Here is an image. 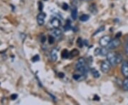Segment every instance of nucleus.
<instances>
[{
	"mask_svg": "<svg viewBox=\"0 0 128 105\" xmlns=\"http://www.w3.org/2000/svg\"><path fill=\"white\" fill-rule=\"evenodd\" d=\"M76 69L79 72L82 73V74L87 73L88 68L87 65H86V61L85 58H80L78 60V61L76 62Z\"/></svg>",
	"mask_w": 128,
	"mask_h": 105,
	"instance_id": "f257e3e1",
	"label": "nucleus"
},
{
	"mask_svg": "<svg viewBox=\"0 0 128 105\" xmlns=\"http://www.w3.org/2000/svg\"><path fill=\"white\" fill-rule=\"evenodd\" d=\"M111 65L110 63L108 60H103L100 65V70L101 71L105 74H107L110 72V69H111Z\"/></svg>",
	"mask_w": 128,
	"mask_h": 105,
	"instance_id": "f03ea898",
	"label": "nucleus"
},
{
	"mask_svg": "<svg viewBox=\"0 0 128 105\" xmlns=\"http://www.w3.org/2000/svg\"><path fill=\"white\" fill-rule=\"evenodd\" d=\"M120 45H121V41L118 38H115L114 39L111 40L110 43L108 44V46H107V48L109 50H113V49L118 48Z\"/></svg>",
	"mask_w": 128,
	"mask_h": 105,
	"instance_id": "7ed1b4c3",
	"label": "nucleus"
},
{
	"mask_svg": "<svg viewBox=\"0 0 128 105\" xmlns=\"http://www.w3.org/2000/svg\"><path fill=\"white\" fill-rule=\"evenodd\" d=\"M111 37L109 36H104L101 38L99 41V44L100 45L101 47H107L108 44L110 43L111 41Z\"/></svg>",
	"mask_w": 128,
	"mask_h": 105,
	"instance_id": "20e7f679",
	"label": "nucleus"
},
{
	"mask_svg": "<svg viewBox=\"0 0 128 105\" xmlns=\"http://www.w3.org/2000/svg\"><path fill=\"white\" fill-rule=\"evenodd\" d=\"M116 53L113 52H109L107 55V60L112 65H115L116 64Z\"/></svg>",
	"mask_w": 128,
	"mask_h": 105,
	"instance_id": "39448f33",
	"label": "nucleus"
},
{
	"mask_svg": "<svg viewBox=\"0 0 128 105\" xmlns=\"http://www.w3.org/2000/svg\"><path fill=\"white\" fill-rule=\"evenodd\" d=\"M46 17V13H43V12H41L40 14H38L36 18V21L38 24L39 26H43L44 24V22H45V18Z\"/></svg>",
	"mask_w": 128,
	"mask_h": 105,
	"instance_id": "423d86ee",
	"label": "nucleus"
},
{
	"mask_svg": "<svg viewBox=\"0 0 128 105\" xmlns=\"http://www.w3.org/2000/svg\"><path fill=\"white\" fill-rule=\"evenodd\" d=\"M121 72L125 78H128V61L124 60L122 67H121Z\"/></svg>",
	"mask_w": 128,
	"mask_h": 105,
	"instance_id": "0eeeda50",
	"label": "nucleus"
},
{
	"mask_svg": "<svg viewBox=\"0 0 128 105\" xmlns=\"http://www.w3.org/2000/svg\"><path fill=\"white\" fill-rule=\"evenodd\" d=\"M50 25L54 28H58L61 25V22L59 18L55 17V18H52V20L50 21Z\"/></svg>",
	"mask_w": 128,
	"mask_h": 105,
	"instance_id": "6e6552de",
	"label": "nucleus"
},
{
	"mask_svg": "<svg viewBox=\"0 0 128 105\" xmlns=\"http://www.w3.org/2000/svg\"><path fill=\"white\" fill-rule=\"evenodd\" d=\"M61 34H62V32L59 28H54L51 31V35L54 36L55 38H59L61 36Z\"/></svg>",
	"mask_w": 128,
	"mask_h": 105,
	"instance_id": "1a4fd4ad",
	"label": "nucleus"
},
{
	"mask_svg": "<svg viewBox=\"0 0 128 105\" xmlns=\"http://www.w3.org/2000/svg\"><path fill=\"white\" fill-rule=\"evenodd\" d=\"M73 78L75 80H76V81H81L82 80H84L85 75H84V74H82V75H80V74H75V75H73Z\"/></svg>",
	"mask_w": 128,
	"mask_h": 105,
	"instance_id": "9d476101",
	"label": "nucleus"
},
{
	"mask_svg": "<svg viewBox=\"0 0 128 105\" xmlns=\"http://www.w3.org/2000/svg\"><path fill=\"white\" fill-rule=\"evenodd\" d=\"M50 58L53 61H56L58 59V55H57V50H56L55 48L50 51Z\"/></svg>",
	"mask_w": 128,
	"mask_h": 105,
	"instance_id": "9b49d317",
	"label": "nucleus"
},
{
	"mask_svg": "<svg viewBox=\"0 0 128 105\" xmlns=\"http://www.w3.org/2000/svg\"><path fill=\"white\" fill-rule=\"evenodd\" d=\"M71 17L73 18V20H76L77 17H78V9L76 7H74L72 9V11H71Z\"/></svg>",
	"mask_w": 128,
	"mask_h": 105,
	"instance_id": "f8f14e48",
	"label": "nucleus"
},
{
	"mask_svg": "<svg viewBox=\"0 0 128 105\" xmlns=\"http://www.w3.org/2000/svg\"><path fill=\"white\" fill-rule=\"evenodd\" d=\"M90 73H91L92 75L95 78H100V73L95 68H92L91 70H90Z\"/></svg>",
	"mask_w": 128,
	"mask_h": 105,
	"instance_id": "ddd939ff",
	"label": "nucleus"
},
{
	"mask_svg": "<svg viewBox=\"0 0 128 105\" xmlns=\"http://www.w3.org/2000/svg\"><path fill=\"white\" fill-rule=\"evenodd\" d=\"M109 53V49L108 48H105V47H102L100 48V55L102 56H107V55Z\"/></svg>",
	"mask_w": 128,
	"mask_h": 105,
	"instance_id": "4468645a",
	"label": "nucleus"
},
{
	"mask_svg": "<svg viewBox=\"0 0 128 105\" xmlns=\"http://www.w3.org/2000/svg\"><path fill=\"white\" fill-rule=\"evenodd\" d=\"M89 18H90V16H89V15H88V14H82V15H81V16H80L79 19H80V21L86 22V21H88Z\"/></svg>",
	"mask_w": 128,
	"mask_h": 105,
	"instance_id": "2eb2a0df",
	"label": "nucleus"
},
{
	"mask_svg": "<svg viewBox=\"0 0 128 105\" xmlns=\"http://www.w3.org/2000/svg\"><path fill=\"white\" fill-rule=\"evenodd\" d=\"M122 88L124 90L128 91V78H126L122 82Z\"/></svg>",
	"mask_w": 128,
	"mask_h": 105,
	"instance_id": "dca6fc26",
	"label": "nucleus"
},
{
	"mask_svg": "<svg viewBox=\"0 0 128 105\" xmlns=\"http://www.w3.org/2000/svg\"><path fill=\"white\" fill-rule=\"evenodd\" d=\"M123 61V58H122V56L121 54H117L116 55V64H120Z\"/></svg>",
	"mask_w": 128,
	"mask_h": 105,
	"instance_id": "f3484780",
	"label": "nucleus"
},
{
	"mask_svg": "<svg viewBox=\"0 0 128 105\" xmlns=\"http://www.w3.org/2000/svg\"><path fill=\"white\" fill-rule=\"evenodd\" d=\"M69 56H70V53H69V52L68 50H63V52H62V53H61V57H62L63 58H64V59H67L68 58H69Z\"/></svg>",
	"mask_w": 128,
	"mask_h": 105,
	"instance_id": "a211bd4d",
	"label": "nucleus"
},
{
	"mask_svg": "<svg viewBox=\"0 0 128 105\" xmlns=\"http://www.w3.org/2000/svg\"><path fill=\"white\" fill-rule=\"evenodd\" d=\"M105 30V26H100V27H99L97 30H96V31H95V33L92 34V36H94L95 35H97L98 33H99L100 32H102L103 31Z\"/></svg>",
	"mask_w": 128,
	"mask_h": 105,
	"instance_id": "6ab92c4d",
	"label": "nucleus"
},
{
	"mask_svg": "<svg viewBox=\"0 0 128 105\" xmlns=\"http://www.w3.org/2000/svg\"><path fill=\"white\" fill-rule=\"evenodd\" d=\"M89 10L91 12L92 14H96L97 13V9H96V6L95 4H92L90 7H89Z\"/></svg>",
	"mask_w": 128,
	"mask_h": 105,
	"instance_id": "aec40b11",
	"label": "nucleus"
},
{
	"mask_svg": "<svg viewBox=\"0 0 128 105\" xmlns=\"http://www.w3.org/2000/svg\"><path fill=\"white\" fill-rule=\"evenodd\" d=\"M79 54V51L78 50H76V49H74L71 51V53H70V56H73V57H76V56H77V55Z\"/></svg>",
	"mask_w": 128,
	"mask_h": 105,
	"instance_id": "412c9836",
	"label": "nucleus"
},
{
	"mask_svg": "<svg viewBox=\"0 0 128 105\" xmlns=\"http://www.w3.org/2000/svg\"><path fill=\"white\" fill-rule=\"evenodd\" d=\"M54 41H55V37L52 36V35L49 36V37H48V43L49 44H53L54 43Z\"/></svg>",
	"mask_w": 128,
	"mask_h": 105,
	"instance_id": "4be33fe9",
	"label": "nucleus"
},
{
	"mask_svg": "<svg viewBox=\"0 0 128 105\" xmlns=\"http://www.w3.org/2000/svg\"><path fill=\"white\" fill-rule=\"evenodd\" d=\"M70 28H71V26H70V21H68V23H66V26H64V30H65L66 31H69Z\"/></svg>",
	"mask_w": 128,
	"mask_h": 105,
	"instance_id": "5701e85b",
	"label": "nucleus"
},
{
	"mask_svg": "<svg viewBox=\"0 0 128 105\" xmlns=\"http://www.w3.org/2000/svg\"><path fill=\"white\" fill-rule=\"evenodd\" d=\"M77 44H78V46L80 47V48H82V46H83V41H82V39L80 38H78V41H77Z\"/></svg>",
	"mask_w": 128,
	"mask_h": 105,
	"instance_id": "b1692460",
	"label": "nucleus"
},
{
	"mask_svg": "<svg viewBox=\"0 0 128 105\" xmlns=\"http://www.w3.org/2000/svg\"><path fill=\"white\" fill-rule=\"evenodd\" d=\"M39 60V55H36L32 58V62H37Z\"/></svg>",
	"mask_w": 128,
	"mask_h": 105,
	"instance_id": "393cba45",
	"label": "nucleus"
},
{
	"mask_svg": "<svg viewBox=\"0 0 128 105\" xmlns=\"http://www.w3.org/2000/svg\"><path fill=\"white\" fill-rule=\"evenodd\" d=\"M62 8H63L64 10L66 11V10H68V5L66 3H64L63 5H62Z\"/></svg>",
	"mask_w": 128,
	"mask_h": 105,
	"instance_id": "a878e982",
	"label": "nucleus"
},
{
	"mask_svg": "<svg viewBox=\"0 0 128 105\" xmlns=\"http://www.w3.org/2000/svg\"><path fill=\"white\" fill-rule=\"evenodd\" d=\"M95 55H100V48H96V50H95Z\"/></svg>",
	"mask_w": 128,
	"mask_h": 105,
	"instance_id": "bb28decb",
	"label": "nucleus"
},
{
	"mask_svg": "<svg viewBox=\"0 0 128 105\" xmlns=\"http://www.w3.org/2000/svg\"><path fill=\"white\" fill-rule=\"evenodd\" d=\"M38 9H39L40 11H41L42 9H43V4H42L41 1H38Z\"/></svg>",
	"mask_w": 128,
	"mask_h": 105,
	"instance_id": "cd10ccee",
	"label": "nucleus"
},
{
	"mask_svg": "<svg viewBox=\"0 0 128 105\" xmlns=\"http://www.w3.org/2000/svg\"><path fill=\"white\" fill-rule=\"evenodd\" d=\"M17 97H18L17 95H16V94H13V95H11V99H12V100H16V99L17 98Z\"/></svg>",
	"mask_w": 128,
	"mask_h": 105,
	"instance_id": "c85d7f7f",
	"label": "nucleus"
},
{
	"mask_svg": "<svg viewBox=\"0 0 128 105\" xmlns=\"http://www.w3.org/2000/svg\"><path fill=\"white\" fill-rule=\"evenodd\" d=\"M46 41V36H42V39H41V42L42 43H44Z\"/></svg>",
	"mask_w": 128,
	"mask_h": 105,
	"instance_id": "c756f323",
	"label": "nucleus"
},
{
	"mask_svg": "<svg viewBox=\"0 0 128 105\" xmlns=\"http://www.w3.org/2000/svg\"><path fill=\"white\" fill-rule=\"evenodd\" d=\"M58 76H59L60 78H63L64 77V73H60L59 74H58Z\"/></svg>",
	"mask_w": 128,
	"mask_h": 105,
	"instance_id": "7c9ffc66",
	"label": "nucleus"
},
{
	"mask_svg": "<svg viewBox=\"0 0 128 105\" xmlns=\"http://www.w3.org/2000/svg\"><path fill=\"white\" fill-rule=\"evenodd\" d=\"M126 53L128 54V45H127V47H126Z\"/></svg>",
	"mask_w": 128,
	"mask_h": 105,
	"instance_id": "2f4dec72",
	"label": "nucleus"
},
{
	"mask_svg": "<svg viewBox=\"0 0 128 105\" xmlns=\"http://www.w3.org/2000/svg\"><path fill=\"white\" fill-rule=\"evenodd\" d=\"M80 1H90L92 0H80Z\"/></svg>",
	"mask_w": 128,
	"mask_h": 105,
	"instance_id": "473e14b6",
	"label": "nucleus"
},
{
	"mask_svg": "<svg viewBox=\"0 0 128 105\" xmlns=\"http://www.w3.org/2000/svg\"><path fill=\"white\" fill-rule=\"evenodd\" d=\"M44 1H47V0H44Z\"/></svg>",
	"mask_w": 128,
	"mask_h": 105,
	"instance_id": "72a5a7b5",
	"label": "nucleus"
}]
</instances>
